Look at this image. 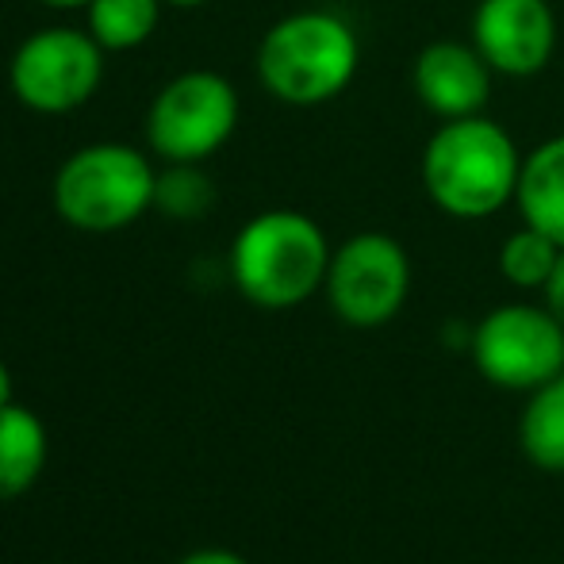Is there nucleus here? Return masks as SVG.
<instances>
[{
  "mask_svg": "<svg viewBox=\"0 0 564 564\" xmlns=\"http://www.w3.org/2000/svg\"><path fill=\"white\" fill-rule=\"evenodd\" d=\"M468 43L484 54L496 77L527 82L553 62L557 12L550 0H476Z\"/></svg>",
  "mask_w": 564,
  "mask_h": 564,
  "instance_id": "1a4fd4ad",
  "label": "nucleus"
},
{
  "mask_svg": "<svg viewBox=\"0 0 564 564\" xmlns=\"http://www.w3.org/2000/svg\"><path fill=\"white\" fill-rule=\"evenodd\" d=\"M491 85L496 69L468 39H434L415 54L411 66V89L438 123L480 116L491 100Z\"/></svg>",
  "mask_w": 564,
  "mask_h": 564,
  "instance_id": "9d476101",
  "label": "nucleus"
},
{
  "mask_svg": "<svg viewBox=\"0 0 564 564\" xmlns=\"http://www.w3.org/2000/svg\"><path fill=\"white\" fill-rule=\"evenodd\" d=\"M514 208L522 224L564 246V134H553L522 154Z\"/></svg>",
  "mask_w": 564,
  "mask_h": 564,
  "instance_id": "9b49d317",
  "label": "nucleus"
},
{
  "mask_svg": "<svg viewBox=\"0 0 564 564\" xmlns=\"http://www.w3.org/2000/svg\"><path fill=\"white\" fill-rule=\"evenodd\" d=\"M330 312L354 330L388 327L411 296V253L388 230H357L335 246L323 284Z\"/></svg>",
  "mask_w": 564,
  "mask_h": 564,
  "instance_id": "0eeeda50",
  "label": "nucleus"
},
{
  "mask_svg": "<svg viewBox=\"0 0 564 564\" xmlns=\"http://www.w3.org/2000/svg\"><path fill=\"white\" fill-rule=\"evenodd\" d=\"M8 403H12V372L0 361V408H8Z\"/></svg>",
  "mask_w": 564,
  "mask_h": 564,
  "instance_id": "6ab92c4d",
  "label": "nucleus"
},
{
  "mask_svg": "<svg viewBox=\"0 0 564 564\" xmlns=\"http://www.w3.org/2000/svg\"><path fill=\"white\" fill-rule=\"evenodd\" d=\"M542 304L564 323V250L557 258V269H553V276L545 281V289H542Z\"/></svg>",
  "mask_w": 564,
  "mask_h": 564,
  "instance_id": "f3484780",
  "label": "nucleus"
},
{
  "mask_svg": "<svg viewBox=\"0 0 564 564\" xmlns=\"http://www.w3.org/2000/svg\"><path fill=\"white\" fill-rule=\"evenodd\" d=\"M46 468V426L31 408H0V499H15Z\"/></svg>",
  "mask_w": 564,
  "mask_h": 564,
  "instance_id": "f8f14e48",
  "label": "nucleus"
},
{
  "mask_svg": "<svg viewBox=\"0 0 564 564\" xmlns=\"http://www.w3.org/2000/svg\"><path fill=\"white\" fill-rule=\"evenodd\" d=\"M105 54L89 28H39L8 62L12 97L39 116L77 112L105 82Z\"/></svg>",
  "mask_w": 564,
  "mask_h": 564,
  "instance_id": "6e6552de",
  "label": "nucleus"
},
{
  "mask_svg": "<svg viewBox=\"0 0 564 564\" xmlns=\"http://www.w3.org/2000/svg\"><path fill=\"white\" fill-rule=\"evenodd\" d=\"M519 449L542 473H564V372L527 392L519 415Z\"/></svg>",
  "mask_w": 564,
  "mask_h": 564,
  "instance_id": "ddd939ff",
  "label": "nucleus"
},
{
  "mask_svg": "<svg viewBox=\"0 0 564 564\" xmlns=\"http://www.w3.org/2000/svg\"><path fill=\"white\" fill-rule=\"evenodd\" d=\"M522 150L503 123L488 116L446 119L419 158L423 193L442 216L480 224L514 204Z\"/></svg>",
  "mask_w": 564,
  "mask_h": 564,
  "instance_id": "f257e3e1",
  "label": "nucleus"
},
{
  "mask_svg": "<svg viewBox=\"0 0 564 564\" xmlns=\"http://www.w3.org/2000/svg\"><path fill=\"white\" fill-rule=\"evenodd\" d=\"M258 82L289 108L338 100L361 69V39L330 8H300L273 23L258 43Z\"/></svg>",
  "mask_w": 564,
  "mask_h": 564,
  "instance_id": "f03ea898",
  "label": "nucleus"
},
{
  "mask_svg": "<svg viewBox=\"0 0 564 564\" xmlns=\"http://www.w3.org/2000/svg\"><path fill=\"white\" fill-rule=\"evenodd\" d=\"M154 185L158 170L139 147L93 142L58 165L51 200L69 227L112 235L154 212Z\"/></svg>",
  "mask_w": 564,
  "mask_h": 564,
  "instance_id": "20e7f679",
  "label": "nucleus"
},
{
  "mask_svg": "<svg viewBox=\"0 0 564 564\" xmlns=\"http://www.w3.org/2000/svg\"><path fill=\"white\" fill-rule=\"evenodd\" d=\"M561 250H564V246L553 242L550 235H542L538 227L522 224L519 230H511V235L503 238L496 265H499V273H503V281L511 284V289L542 292L545 281L553 276V269H557Z\"/></svg>",
  "mask_w": 564,
  "mask_h": 564,
  "instance_id": "2eb2a0df",
  "label": "nucleus"
},
{
  "mask_svg": "<svg viewBox=\"0 0 564 564\" xmlns=\"http://www.w3.org/2000/svg\"><path fill=\"white\" fill-rule=\"evenodd\" d=\"M468 357L488 384L527 395L564 372V323L545 304L511 300L468 330Z\"/></svg>",
  "mask_w": 564,
  "mask_h": 564,
  "instance_id": "423d86ee",
  "label": "nucleus"
},
{
  "mask_svg": "<svg viewBox=\"0 0 564 564\" xmlns=\"http://www.w3.org/2000/svg\"><path fill=\"white\" fill-rule=\"evenodd\" d=\"M335 246L312 216L292 208H269L246 219L230 242V281L265 312H289L323 292Z\"/></svg>",
  "mask_w": 564,
  "mask_h": 564,
  "instance_id": "7ed1b4c3",
  "label": "nucleus"
},
{
  "mask_svg": "<svg viewBox=\"0 0 564 564\" xmlns=\"http://www.w3.org/2000/svg\"><path fill=\"white\" fill-rule=\"evenodd\" d=\"M177 564H250V561L230 550H196V553H188V557H181Z\"/></svg>",
  "mask_w": 564,
  "mask_h": 564,
  "instance_id": "a211bd4d",
  "label": "nucleus"
},
{
  "mask_svg": "<svg viewBox=\"0 0 564 564\" xmlns=\"http://www.w3.org/2000/svg\"><path fill=\"white\" fill-rule=\"evenodd\" d=\"M235 85L216 69H185L158 89L147 108V147L162 165H204L238 131Z\"/></svg>",
  "mask_w": 564,
  "mask_h": 564,
  "instance_id": "39448f33",
  "label": "nucleus"
},
{
  "mask_svg": "<svg viewBox=\"0 0 564 564\" xmlns=\"http://www.w3.org/2000/svg\"><path fill=\"white\" fill-rule=\"evenodd\" d=\"M46 8H58V12H74V8H89V0H39Z\"/></svg>",
  "mask_w": 564,
  "mask_h": 564,
  "instance_id": "aec40b11",
  "label": "nucleus"
},
{
  "mask_svg": "<svg viewBox=\"0 0 564 564\" xmlns=\"http://www.w3.org/2000/svg\"><path fill=\"white\" fill-rule=\"evenodd\" d=\"M165 4H173V8H204V4H212V0H165Z\"/></svg>",
  "mask_w": 564,
  "mask_h": 564,
  "instance_id": "412c9836",
  "label": "nucleus"
},
{
  "mask_svg": "<svg viewBox=\"0 0 564 564\" xmlns=\"http://www.w3.org/2000/svg\"><path fill=\"white\" fill-rule=\"evenodd\" d=\"M216 208V185L204 173V165L193 162H177V165H162L158 170V185H154V212L181 224H196L208 212Z\"/></svg>",
  "mask_w": 564,
  "mask_h": 564,
  "instance_id": "dca6fc26",
  "label": "nucleus"
},
{
  "mask_svg": "<svg viewBox=\"0 0 564 564\" xmlns=\"http://www.w3.org/2000/svg\"><path fill=\"white\" fill-rule=\"evenodd\" d=\"M165 0H89V35L108 54H123L142 46L158 31Z\"/></svg>",
  "mask_w": 564,
  "mask_h": 564,
  "instance_id": "4468645a",
  "label": "nucleus"
}]
</instances>
